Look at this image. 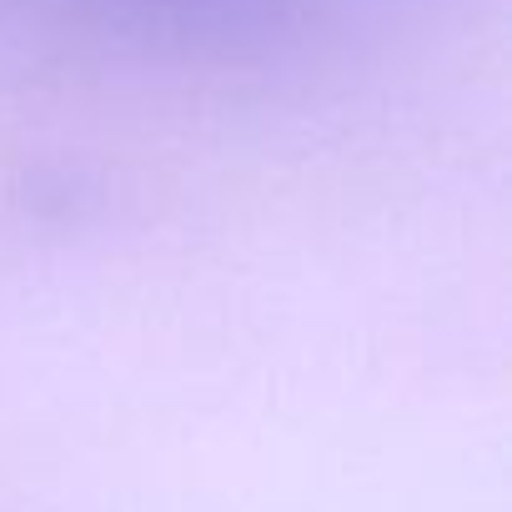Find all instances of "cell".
Segmentation results:
<instances>
[{"mask_svg": "<svg viewBox=\"0 0 512 512\" xmlns=\"http://www.w3.org/2000/svg\"><path fill=\"white\" fill-rule=\"evenodd\" d=\"M76 21L181 56H277L347 31L377 0H56Z\"/></svg>", "mask_w": 512, "mask_h": 512, "instance_id": "cell-1", "label": "cell"}]
</instances>
